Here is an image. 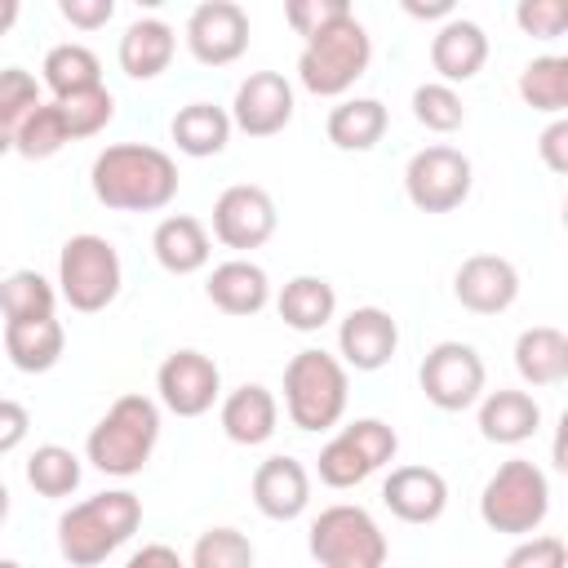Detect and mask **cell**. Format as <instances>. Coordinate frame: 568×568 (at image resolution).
I'll list each match as a JSON object with an SVG mask.
<instances>
[{
    "mask_svg": "<svg viewBox=\"0 0 568 568\" xmlns=\"http://www.w3.org/2000/svg\"><path fill=\"white\" fill-rule=\"evenodd\" d=\"M293 84L280 71H253L248 80H240L235 98H231V129L248 133V138H275L288 129L293 120Z\"/></svg>",
    "mask_w": 568,
    "mask_h": 568,
    "instance_id": "obj_15",
    "label": "cell"
},
{
    "mask_svg": "<svg viewBox=\"0 0 568 568\" xmlns=\"http://www.w3.org/2000/svg\"><path fill=\"white\" fill-rule=\"evenodd\" d=\"M275 222H280V213H275V200L266 186L235 182L213 200V235L235 253L262 248L275 235Z\"/></svg>",
    "mask_w": 568,
    "mask_h": 568,
    "instance_id": "obj_13",
    "label": "cell"
},
{
    "mask_svg": "<svg viewBox=\"0 0 568 568\" xmlns=\"http://www.w3.org/2000/svg\"><path fill=\"white\" fill-rule=\"evenodd\" d=\"M124 568H186V564H182V555H178L173 546H164V541H151V546L133 550Z\"/></svg>",
    "mask_w": 568,
    "mask_h": 568,
    "instance_id": "obj_46",
    "label": "cell"
},
{
    "mask_svg": "<svg viewBox=\"0 0 568 568\" xmlns=\"http://www.w3.org/2000/svg\"><path fill=\"white\" fill-rule=\"evenodd\" d=\"M399 435L382 417H355L320 448V484L328 488H355L368 475H377L386 462H395Z\"/></svg>",
    "mask_w": 568,
    "mask_h": 568,
    "instance_id": "obj_9",
    "label": "cell"
},
{
    "mask_svg": "<svg viewBox=\"0 0 568 568\" xmlns=\"http://www.w3.org/2000/svg\"><path fill=\"white\" fill-rule=\"evenodd\" d=\"M31 430V413L18 399H0V457L13 453Z\"/></svg>",
    "mask_w": 568,
    "mask_h": 568,
    "instance_id": "obj_44",
    "label": "cell"
},
{
    "mask_svg": "<svg viewBox=\"0 0 568 568\" xmlns=\"http://www.w3.org/2000/svg\"><path fill=\"white\" fill-rule=\"evenodd\" d=\"M124 284V266L120 253L106 235H71L58 253V297L80 311V315H98L120 297Z\"/></svg>",
    "mask_w": 568,
    "mask_h": 568,
    "instance_id": "obj_7",
    "label": "cell"
},
{
    "mask_svg": "<svg viewBox=\"0 0 568 568\" xmlns=\"http://www.w3.org/2000/svg\"><path fill=\"white\" fill-rule=\"evenodd\" d=\"M484 377V359L470 342H435L417 368V386L439 413H462L479 404Z\"/></svg>",
    "mask_w": 568,
    "mask_h": 568,
    "instance_id": "obj_11",
    "label": "cell"
},
{
    "mask_svg": "<svg viewBox=\"0 0 568 568\" xmlns=\"http://www.w3.org/2000/svg\"><path fill=\"white\" fill-rule=\"evenodd\" d=\"M222 430H226V439L231 444H240V448H257V444H266L271 435H275V426H280V404H275V395L262 386V382H244V386H235L231 395H222Z\"/></svg>",
    "mask_w": 568,
    "mask_h": 568,
    "instance_id": "obj_22",
    "label": "cell"
},
{
    "mask_svg": "<svg viewBox=\"0 0 568 568\" xmlns=\"http://www.w3.org/2000/svg\"><path fill=\"white\" fill-rule=\"evenodd\" d=\"M386 124H390V115H386V106L377 98H342L328 111L324 133H328V142L337 151H373L382 142Z\"/></svg>",
    "mask_w": 568,
    "mask_h": 568,
    "instance_id": "obj_30",
    "label": "cell"
},
{
    "mask_svg": "<svg viewBox=\"0 0 568 568\" xmlns=\"http://www.w3.org/2000/svg\"><path fill=\"white\" fill-rule=\"evenodd\" d=\"M9 506H13V501H9V488H4V479H0V524L9 519Z\"/></svg>",
    "mask_w": 568,
    "mask_h": 568,
    "instance_id": "obj_50",
    "label": "cell"
},
{
    "mask_svg": "<svg viewBox=\"0 0 568 568\" xmlns=\"http://www.w3.org/2000/svg\"><path fill=\"white\" fill-rule=\"evenodd\" d=\"M58 111H62L67 133H71V142H75V138H93V133H102V129L111 124V115H115V98H111L106 84H98V89H89V93L58 98Z\"/></svg>",
    "mask_w": 568,
    "mask_h": 568,
    "instance_id": "obj_38",
    "label": "cell"
},
{
    "mask_svg": "<svg viewBox=\"0 0 568 568\" xmlns=\"http://www.w3.org/2000/svg\"><path fill=\"white\" fill-rule=\"evenodd\" d=\"M537 151H541L550 173H568V120L546 124V133L537 138Z\"/></svg>",
    "mask_w": 568,
    "mask_h": 568,
    "instance_id": "obj_45",
    "label": "cell"
},
{
    "mask_svg": "<svg viewBox=\"0 0 568 568\" xmlns=\"http://www.w3.org/2000/svg\"><path fill=\"white\" fill-rule=\"evenodd\" d=\"M351 399L346 364L320 346L297 351L284 364V413L297 430H328L342 422Z\"/></svg>",
    "mask_w": 568,
    "mask_h": 568,
    "instance_id": "obj_4",
    "label": "cell"
},
{
    "mask_svg": "<svg viewBox=\"0 0 568 568\" xmlns=\"http://www.w3.org/2000/svg\"><path fill=\"white\" fill-rule=\"evenodd\" d=\"M182 40L200 67H231L248 49V13L235 0H204L191 9Z\"/></svg>",
    "mask_w": 568,
    "mask_h": 568,
    "instance_id": "obj_14",
    "label": "cell"
},
{
    "mask_svg": "<svg viewBox=\"0 0 568 568\" xmlns=\"http://www.w3.org/2000/svg\"><path fill=\"white\" fill-rule=\"evenodd\" d=\"M169 138H173L178 151L191 155V160L222 155L226 142H231V115H226V106H217V102H186V106H178V115L169 120Z\"/></svg>",
    "mask_w": 568,
    "mask_h": 568,
    "instance_id": "obj_28",
    "label": "cell"
},
{
    "mask_svg": "<svg viewBox=\"0 0 568 568\" xmlns=\"http://www.w3.org/2000/svg\"><path fill=\"white\" fill-rule=\"evenodd\" d=\"M404 13H408V18H422V22H426V18H444V22H448V18H453V0H430V4L404 0Z\"/></svg>",
    "mask_w": 568,
    "mask_h": 568,
    "instance_id": "obj_47",
    "label": "cell"
},
{
    "mask_svg": "<svg viewBox=\"0 0 568 568\" xmlns=\"http://www.w3.org/2000/svg\"><path fill=\"white\" fill-rule=\"evenodd\" d=\"M58 13L80 31H98L115 18V0H58Z\"/></svg>",
    "mask_w": 568,
    "mask_h": 568,
    "instance_id": "obj_43",
    "label": "cell"
},
{
    "mask_svg": "<svg viewBox=\"0 0 568 568\" xmlns=\"http://www.w3.org/2000/svg\"><path fill=\"white\" fill-rule=\"evenodd\" d=\"M253 541L240 528H209L191 546V568H253Z\"/></svg>",
    "mask_w": 568,
    "mask_h": 568,
    "instance_id": "obj_37",
    "label": "cell"
},
{
    "mask_svg": "<svg viewBox=\"0 0 568 568\" xmlns=\"http://www.w3.org/2000/svg\"><path fill=\"white\" fill-rule=\"evenodd\" d=\"M470 186H475L470 160L457 146H444V142L422 146L408 160V169H404V195L422 213H453V209H462Z\"/></svg>",
    "mask_w": 568,
    "mask_h": 568,
    "instance_id": "obj_10",
    "label": "cell"
},
{
    "mask_svg": "<svg viewBox=\"0 0 568 568\" xmlns=\"http://www.w3.org/2000/svg\"><path fill=\"white\" fill-rule=\"evenodd\" d=\"M142 524V501L129 488L93 493L62 510L58 519V555L71 568H98L106 555H115Z\"/></svg>",
    "mask_w": 568,
    "mask_h": 568,
    "instance_id": "obj_2",
    "label": "cell"
},
{
    "mask_svg": "<svg viewBox=\"0 0 568 568\" xmlns=\"http://www.w3.org/2000/svg\"><path fill=\"white\" fill-rule=\"evenodd\" d=\"M173 49H178V36L169 22L160 18H138L124 27L120 36V71L129 80H155L169 71L173 62Z\"/></svg>",
    "mask_w": 568,
    "mask_h": 568,
    "instance_id": "obj_25",
    "label": "cell"
},
{
    "mask_svg": "<svg viewBox=\"0 0 568 568\" xmlns=\"http://www.w3.org/2000/svg\"><path fill=\"white\" fill-rule=\"evenodd\" d=\"M515 373L528 386H559L568 377V337L555 324H532L515 337Z\"/></svg>",
    "mask_w": 568,
    "mask_h": 568,
    "instance_id": "obj_27",
    "label": "cell"
},
{
    "mask_svg": "<svg viewBox=\"0 0 568 568\" xmlns=\"http://www.w3.org/2000/svg\"><path fill=\"white\" fill-rule=\"evenodd\" d=\"M346 13H351L346 0H288V9H284L288 27H293L302 40H311L315 31H324L328 22H337V18H346Z\"/></svg>",
    "mask_w": 568,
    "mask_h": 568,
    "instance_id": "obj_42",
    "label": "cell"
},
{
    "mask_svg": "<svg viewBox=\"0 0 568 568\" xmlns=\"http://www.w3.org/2000/svg\"><path fill=\"white\" fill-rule=\"evenodd\" d=\"M67 142H71V133H67V120H62L58 102H40V106L13 129V151H18L22 160H49V155H58Z\"/></svg>",
    "mask_w": 568,
    "mask_h": 568,
    "instance_id": "obj_35",
    "label": "cell"
},
{
    "mask_svg": "<svg viewBox=\"0 0 568 568\" xmlns=\"http://www.w3.org/2000/svg\"><path fill=\"white\" fill-rule=\"evenodd\" d=\"M53 306H58V288L40 275V271H9L4 280H0V315H4V324H13V320H44V315H53Z\"/></svg>",
    "mask_w": 568,
    "mask_h": 568,
    "instance_id": "obj_32",
    "label": "cell"
},
{
    "mask_svg": "<svg viewBox=\"0 0 568 568\" xmlns=\"http://www.w3.org/2000/svg\"><path fill=\"white\" fill-rule=\"evenodd\" d=\"M488 62V36L479 22L470 18H448L435 36H430V67L439 75V84H466L484 71Z\"/></svg>",
    "mask_w": 568,
    "mask_h": 568,
    "instance_id": "obj_20",
    "label": "cell"
},
{
    "mask_svg": "<svg viewBox=\"0 0 568 568\" xmlns=\"http://www.w3.org/2000/svg\"><path fill=\"white\" fill-rule=\"evenodd\" d=\"M44 89L53 93V102L58 98H71V93H89V89H98L102 84V62H98V53L89 49V44H53L49 53H44Z\"/></svg>",
    "mask_w": 568,
    "mask_h": 568,
    "instance_id": "obj_31",
    "label": "cell"
},
{
    "mask_svg": "<svg viewBox=\"0 0 568 568\" xmlns=\"http://www.w3.org/2000/svg\"><path fill=\"white\" fill-rule=\"evenodd\" d=\"M501 568H568V546L564 537L555 532H541V537H524Z\"/></svg>",
    "mask_w": 568,
    "mask_h": 568,
    "instance_id": "obj_41",
    "label": "cell"
},
{
    "mask_svg": "<svg viewBox=\"0 0 568 568\" xmlns=\"http://www.w3.org/2000/svg\"><path fill=\"white\" fill-rule=\"evenodd\" d=\"M515 22L532 40H559L568 27V4L564 0H524L515 9Z\"/></svg>",
    "mask_w": 568,
    "mask_h": 568,
    "instance_id": "obj_40",
    "label": "cell"
},
{
    "mask_svg": "<svg viewBox=\"0 0 568 568\" xmlns=\"http://www.w3.org/2000/svg\"><path fill=\"white\" fill-rule=\"evenodd\" d=\"M382 501L404 524H435L448 506V479L435 466H395L382 479Z\"/></svg>",
    "mask_w": 568,
    "mask_h": 568,
    "instance_id": "obj_19",
    "label": "cell"
},
{
    "mask_svg": "<svg viewBox=\"0 0 568 568\" xmlns=\"http://www.w3.org/2000/svg\"><path fill=\"white\" fill-rule=\"evenodd\" d=\"M275 311L293 333H320L337 315V293H333V284L324 275H293L280 288Z\"/></svg>",
    "mask_w": 568,
    "mask_h": 568,
    "instance_id": "obj_29",
    "label": "cell"
},
{
    "mask_svg": "<svg viewBox=\"0 0 568 568\" xmlns=\"http://www.w3.org/2000/svg\"><path fill=\"white\" fill-rule=\"evenodd\" d=\"M453 297L470 315H501L519 297V271H515V262H506L497 253H475V257H466L457 266Z\"/></svg>",
    "mask_w": 568,
    "mask_h": 568,
    "instance_id": "obj_17",
    "label": "cell"
},
{
    "mask_svg": "<svg viewBox=\"0 0 568 568\" xmlns=\"http://www.w3.org/2000/svg\"><path fill=\"white\" fill-rule=\"evenodd\" d=\"M413 120H417L422 129H430V133H453V129H462V124H466L462 93H457L453 84H439V80L417 84V89H413Z\"/></svg>",
    "mask_w": 568,
    "mask_h": 568,
    "instance_id": "obj_36",
    "label": "cell"
},
{
    "mask_svg": "<svg viewBox=\"0 0 568 568\" xmlns=\"http://www.w3.org/2000/svg\"><path fill=\"white\" fill-rule=\"evenodd\" d=\"M80 475H84V466H80V457L71 453V448H62V444H40L31 457H27V484L40 493V497H71L75 488H80Z\"/></svg>",
    "mask_w": 568,
    "mask_h": 568,
    "instance_id": "obj_34",
    "label": "cell"
},
{
    "mask_svg": "<svg viewBox=\"0 0 568 568\" xmlns=\"http://www.w3.org/2000/svg\"><path fill=\"white\" fill-rule=\"evenodd\" d=\"M306 546L320 568H386V532L364 506L337 501L311 519Z\"/></svg>",
    "mask_w": 568,
    "mask_h": 568,
    "instance_id": "obj_8",
    "label": "cell"
},
{
    "mask_svg": "<svg viewBox=\"0 0 568 568\" xmlns=\"http://www.w3.org/2000/svg\"><path fill=\"white\" fill-rule=\"evenodd\" d=\"M151 253H155V262H160L169 275H195V271L209 266L213 240H209V231H204L200 217L169 213V217H160V226L151 231Z\"/></svg>",
    "mask_w": 568,
    "mask_h": 568,
    "instance_id": "obj_24",
    "label": "cell"
},
{
    "mask_svg": "<svg viewBox=\"0 0 568 568\" xmlns=\"http://www.w3.org/2000/svg\"><path fill=\"white\" fill-rule=\"evenodd\" d=\"M248 488H253V506H257L266 519H275V524H293V519L306 515V506H311V475H306V466H302L297 457H288V453H275V457L257 462Z\"/></svg>",
    "mask_w": 568,
    "mask_h": 568,
    "instance_id": "obj_18",
    "label": "cell"
},
{
    "mask_svg": "<svg viewBox=\"0 0 568 568\" xmlns=\"http://www.w3.org/2000/svg\"><path fill=\"white\" fill-rule=\"evenodd\" d=\"M9 151H13V129L0 124V155H9Z\"/></svg>",
    "mask_w": 568,
    "mask_h": 568,
    "instance_id": "obj_49",
    "label": "cell"
},
{
    "mask_svg": "<svg viewBox=\"0 0 568 568\" xmlns=\"http://www.w3.org/2000/svg\"><path fill=\"white\" fill-rule=\"evenodd\" d=\"M155 439H160V404L146 395H120L89 430L84 457L93 462V470L129 479L151 462Z\"/></svg>",
    "mask_w": 568,
    "mask_h": 568,
    "instance_id": "obj_3",
    "label": "cell"
},
{
    "mask_svg": "<svg viewBox=\"0 0 568 568\" xmlns=\"http://www.w3.org/2000/svg\"><path fill=\"white\" fill-rule=\"evenodd\" d=\"M0 568H22V564H13V559H0Z\"/></svg>",
    "mask_w": 568,
    "mask_h": 568,
    "instance_id": "obj_51",
    "label": "cell"
},
{
    "mask_svg": "<svg viewBox=\"0 0 568 568\" xmlns=\"http://www.w3.org/2000/svg\"><path fill=\"white\" fill-rule=\"evenodd\" d=\"M541 430V404L528 395V390H488L479 395V435L488 444H501V448H515L524 439H532Z\"/></svg>",
    "mask_w": 568,
    "mask_h": 568,
    "instance_id": "obj_23",
    "label": "cell"
},
{
    "mask_svg": "<svg viewBox=\"0 0 568 568\" xmlns=\"http://www.w3.org/2000/svg\"><path fill=\"white\" fill-rule=\"evenodd\" d=\"M368 62H373V40H368L364 22L355 13H346L302 44L297 80L315 98H342L355 89V80L368 71Z\"/></svg>",
    "mask_w": 568,
    "mask_h": 568,
    "instance_id": "obj_5",
    "label": "cell"
},
{
    "mask_svg": "<svg viewBox=\"0 0 568 568\" xmlns=\"http://www.w3.org/2000/svg\"><path fill=\"white\" fill-rule=\"evenodd\" d=\"M13 22H18V0H0V36H9Z\"/></svg>",
    "mask_w": 568,
    "mask_h": 568,
    "instance_id": "obj_48",
    "label": "cell"
},
{
    "mask_svg": "<svg viewBox=\"0 0 568 568\" xmlns=\"http://www.w3.org/2000/svg\"><path fill=\"white\" fill-rule=\"evenodd\" d=\"M546 515H550V479L537 462L510 457L488 475V484L479 493V519L493 532L528 537L546 524Z\"/></svg>",
    "mask_w": 568,
    "mask_h": 568,
    "instance_id": "obj_6",
    "label": "cell"
},
{
    "mask_svg": "<svg viewBox=\"0 0 568 568\" xmlns=\"http://www.w3.org/2000/svg\"><path fill=\"white\" fill-rule=\"evenodd\" d=\"M399 351V324L390 311L382 306H355L342 324H337V355L346 368L355 373H377L395 359Z\"/></svg>",
    "mask_w": 568,
    "mask_h": 568,
    "instance_id": "obj_16",
    "label": "cell"
},
{
    "mask_svg": "<svg viewBox=\"0 0 568 568\" xmlns=\"http://www.w3.org/2000/svg\"><path fill=\"white\" fill-rule=\"evenodd\" d=\"M155 390L160 404L178 417H204L217 399H222V373L204 351H173L164 355V364L155 368Z\"/></svg>",
    "mask_w": 568,
    "mask_h": 568,
    "instance_id": "obj_12",
    "label": "cell"
},
{
    "mask_svg": "<svg viewBox=\"0 0 568 568\" xmlns=\"http://www.w3.org/2000/svg\"><path fill=\"white\" fill-rule=\"evenodd\" d=\"M67 351V333L58 315L44 320H13L4 324V355L18 373H49Z\"/></svg>",
    "mask_w": 568,
    "mask_h": 568,
    "instance_id": "obj_26",
    "label": "cell"
},
{
    "mask_svg": "<svg viewBox=\"0 0 568 568\" xmlns=\"http://www.w3.org/2000/svg\"><path fill=\"white\" fill-rule=\"evenodd\" d=\"M519 98H524L532 111L559 115V111L568 106V58H559V53L532 58V62L519 71Z\"/></svg>",
    "mask_w": 568,
    "mask_h": 568,
    "instance_id": "obj_33",
    "label": "cell"
},
{
    "mask_svg": "<svg viewBox=\"0 0 568 568\" xmlns=\"http://www.w3.org/2000/svg\"><path fill=\"white\" fill-rule=\"evenodd\" d=\"M209 302L222 311V315H235V320H248L257 311H266L271 302V280L257 262L248 257H231V262H217L209 271V284H204Z\"/></svg>",
    "mask_w": 568,
    "mask_h": 568,
    "instance_id": "obj_21",
    "label": "cell"
},
{
    "mask_svg": "<svg viewBox=\"0 0 568 568\" xmlns=\"http://www.w3.org/2000/svg\"><path fill=\"white\" fill-rule=\"evenodd\" d=\"M40 102L44 98H40V84H36L31 71H22V67H4L0 71V124L4 129H18Z\"/></svg>",
    "mask_w": 568,
    "mask_h": 568,
    "instance_id": "obj_39",
    "label": "cell"
},
{
    "mask_svg": "<svg viewBox=\"0 0 568 568\" xmlns=\"http://www.w3.org/2000/svg\"><path fill=\"white\" fill-rule=\"evenodd\" d=\"M93 200L115 213H160L178 195V164L169 151L146 142H115L98 151L89 169Z\"/></svg>",
    "mask_w": 568,
    "mask_h": 568,
    "instance_id": "obj_1",
    "label": "cell"
}]
</instances>
